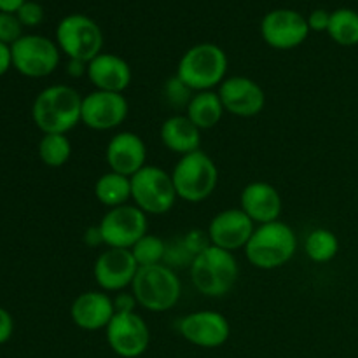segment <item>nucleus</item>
Returning <instances> with one entry per match:
<instances>
[{"mask_svg": "<svg viewBox=\"0 0 358 358\" xmlns=\"http://www.w3.org/2000/svg\"><path fill=\"white\" fill-rule=\"evenodd\" d=\"M83 96L69 84H52L35 96L31 119L44 135H66L80 124Z\"/></svg>", "mask_w": 358, "mask_h": 358, "instance_id": "1", "label": "nucleus"}, {"mask_svg": "<svg viewBox=\"0 0 358 358\" xmlns=\"http://www.w3.org/2000/svg\"><path fill=\"white\" fill-rule=\"evenodd\" d=\"M243 250L245 257L254 268L262 271L283 268L297 252L296 231L282 220L262 224L255 227Z\"/></svg>", "mask_w": 358, "mask_h": 358, "instance_id": "2", "label": "nucleus"}, {"mask_svg": "<svg viewBox=\"0 0 358 358\" xmlns=\"http://www.w3.org/2000/svg\"><path fill=\"white\" fill-rule=\"evenodd\" d=\"M229 59L226 51L213 42H199L178 59L175 76L194 93L213 91L226 80Z\"/></svg>", "mask_w": 358, "mask_h": 358, "instance_id": "3", "label": "nucleus"}, {"mask_svg": "<svg viewBox=\"0 0 358 358\" xmlns=\"http://www.w3.org/2000/svg\"><path fill=\"white\" fill-rule=\"evenodd\" d=\"M189 271L192 285L201 296L219 299L227 296L236 285L240 266L233 252L210 245L206 250L196 255Z\"/></svg>", "mask_w": 358, "mask_h": 358, "instance_id": "4", "label": "nucleus"}, {"mask_svg": "<svg viewBox=\"0 0 358 358\" xmlns=\"http://www.w3.org/2000/svg\"><path fill=\"white\" fill-rule=\"evenodd\" d=\"M131 292L143 310L150 313H164L173 310L180 301L182 283L170 266H143L138 268L133 280Z\"/></svg>", "mask_w": 358, "mask_h": 358, "instance_id": "5", "label": "nucleus"}, {"mask_svg": "<svg viewBox=\"0 0 358 358\" xmlns=\"http://www.w3.org/2000/svg\"><path fill=\"white\" fill-rule=\"evenodd\" d=\"M171 180L178 199L185 203H203L217 189L219 168L208 154L199 149L178 157L171 170Z\"/></svg>", "mask_w": 358, "mask_h": 358, "instance_id": "6", "label": "nucleus"}, {"mask_svg": "<svg viewBox=\"0 0 358 358\" xmlns=\"http://www.w3.org/2000/svg\"><path fill=\"white\" fill-rule=\"evenodd\" d=\"M56 44L69 59L90 63L103 52V31L93 17L73 13L59 20L56 27Z\"/></svg>", "mask_w": 358, "mask_h": 358, "instance_id": "7", "label": "nucleus"}, {"mask_svg": "<svg viewBox=\"0 0 358 358\" xmlns=\"http://www.w3.org/2000/svg\"><path fill=\"white\" fill-rule=\"evenodd\" d=\"M131 199L147 215H164L177 203L171 173L156 164H147L131 177Z\"/></svg>", "mask_w": 358, "mask_h": 358, "instance_id": "8", "label": "nucleus"}, {"mask_svg": "<svg viewBox=\"0 0 358 358\" xmlns=\"http://www.w3.org/2000/svg\"><path fill=\"white\" fill-rule=\"evenodd\" d=\"M10 55L13 69L30 79L51 76L62 62V51L56 41L37 34H27L14 42L10 45Z\"/></svg>", "mask_w": 358, "mask_h": 358, "instance_id": "9", "label": "nucleus"}, {"mask_svg": "<svg viewBox=\"0 0 358 358\" xmlns=\"http://www.w3.org/2000/svg\"><path fill=\"white\" fill-rule=\"evenodd\" d=\"M101 240L107 248H126L131 250L133 245L149 233L147 213L136 205H122L105 212L98 222Z\"/></svg>", "mask_w": 358, "mask_h": 358, "instance_id": "10", "label": "nucleus"}, {"mask_svg": "<svg viewBox=\"0 0 358 358\" xmlns=\"http://www.w3.org/2000/svg\"><path fill=\"white\" fill-rule=\"evenodd\" d=\"M112 352L121 358H138L149 350L150 331L138 313H115L105 329Z\"/></svg>", "mask_w": 358, "mask_h": 358, "instance_id": "11", "label": "nucleus"}, {"mask_svg": "<svg viewBox=\"0 0 358 358\" xmlns=\"http://www.w3.org/2000/svg\"><path fill=\"white\" fill-rule=\"evenodd\" d=\"M262 41L278 51H290L304 44L310 35L306 16L294 9H273L261 21Z\"/></svg>", "mask_w": 358, "mask_h": 358, "instance_id": "12", "label": "nucleus"}, {"mask_svg": "<svg viewBox=\"0 0 358 358\" xmlns=\"http://www.w3.org/2000/svg\"><path fill=\"white\" fill-rule=\"evenodd\" d=\"M129 103L122 93L110 91H91L83 96L80 124L93 131H112L126 121Z\"/></svg>", "mask_w": 358, "mask_h": 358, "instance_id": "13", "label": "nucleus"}, {"mask_svg": "<svg viewBox=\"0 0 358 358\" xmlns=\"http://www.w3.org/2000/svg\"><path fill=\"white\" fill-rule=\"evenodd\" d=\"M178 334L191 345L205 350L220 348L231 336V324L222 313L201 310L189 313L178 320Z\"/></svg>", "mask_w": 358, "mask_h": 358, "instance_id": "14", "label": "nucleus"}, {"mask_svg": "<svg viewBox=\"0 0 358 358\" xmlns=\"http://www.w3.org/2000/svg\"><path fill=\"white\" fill-rule=\"evenodd\" d=\"M131 250L126 248H107L96 257L93 266L94 282L103 292H122L129 287L138 273Z\"/></svg>", "mask_w": 358, "mask_h": 358, "instance_id": "15", "label": "nucleus"}, {"mask_svg": "<svg viewBox=\"0 0 358 358\" xmlns=\"http://www.w3.org/2000/svg\"><path fill=\"white\" fill-rule=\"evenodd\" d=\"M224 110L236 117H255L266 107V93L259 83L247 76L226 77L219 86Z\"/></svg>", "mask_w": 358, "mask_h": 358, "instance_id": "16", "label": "nucleus"}, {"mask_svg": "<svg viewBox=\"0 0 358 358\" xmlns=\"http://www.w3.org/2000/svg\"><path fill=\"white\" fill-rule=\"evenodd\" d=\"M255 231V224L241 208H226L217 213L208 224L210 243L227 252L247 247Z\"/></svg>", "mask_w": 358, "mask_h": 358, "instance_id": "17", "label": "nucleus"}, {"mask_svg": "<svg viewBox=\"0 0 358 358\" xmlns=\"http://www.w3.org/2000/svg\"><path fill=\"white\" fill-rule=\"evenodd\" d=\"M105 161L110 171L131 178L147 166V145L140 135L133 131H119L108 140Z\"/></svg>", "mask_w": 358, "mask_h": 358, "instance_id": "18", "label": "nucleus"}, {"mask_svg": "<svg viewBox=\"0 0 358 358\" xmlns=\"http://www.w3.org/2000/svg\"><path fill=\"white\" fill-rule=\"evenodd\" d=\"M115 315L114 299L103 290H87L77 296L70 306V318L79 329L87 332L107 329Z\"/></svg>", "mask_w": 358, "mask_h": 358, "instance_id": "19", "label": "nucleus"}, {"mask_svg": "<svg viewBox=\"0 0 358 358\" xmlns=\"http://www.w3.org/2000/svg\"><path fill=\"white\" fill-rule=\"evenodd\" d=\"M240 208L250 217L252 222L262 226L280 220L283 201L275 185L264 180H255L245 185L241 191Z\"/></svg>", "mask_w": 358, "mask_h": 358, "instance_id": "20", "label": "nucleus"}, {"mask_svg": "<svg viewBox=\"0 0 358 358\" xmlns=\"http://www.w3.org/2000/svg\"><path fill=\"white\" fill-rule=\"evenodd\" d=\"M86 77L94 90L124 94L133 80V72L129 63L119 55L100 52L87 63Z\"/></svg>", "mask_w": 358, "mask_h": 358, "instance_id": "21", "label": "nucleus"}, {"mask_svg": "<svg viewBox=\"0 0 358 358\" xmlns=\"http://www.w3.org/2000/svg\"><path fill=\"white\" fill-rule=\"evenodd\" d=\"M159 138L168 150L178 156L201 149V129L192 124L185 114H175L164 119L159 128Z\"/></svg>", "mask_w": 358, "mask_h": 358, "instance_id": "22", "label": "nucleus"}, {"mask_svg": "<svg viewBox=\"0 0 358 358\" xmlns=\"http://www.w3.org/2000/svg\"><path fill=\"white\" fill-rule=\"evenodd\" d=\"M224 105L217 91H199L189 101L185 115L199 129H212L222 121Z\"/></svg>", "mask_w": 358, "mask_h": 358, "instance_id": "23", "label": "nucleus"}, {"mask_svg": "<svg viewBox=\"0 0 358 358\" xmlns=\"http://www.w3.org/2000/svg\"><path fill=\"white\" fill-rule=\"evenodd\" d=\"M94 196L107 210L128 205L131 199V178L108 170L94 184Z\"/></svg>", "mask_w": 358, "mask_h": 358, "instance_id": "24", "label": "nucleus"}, {"mask_svg": "<svg viewBox=\"0 0 358 358\" xmlns=\"http://www.w3.org/2000/svg\"><path fill=\"white\" fill-rule=\"evenodd\" d=\"M329 37L343 48H353L358 44V13L350 7H341L331 13Z\"/></svg>", "mask_w": 358, "mask_h": 358, "instance_id": "25", "label": "nucleus"}, {"mask_svg": "<svg viewBox=\"0 0 358 358\" xmlns=\"http://www.w3.org/2000/svg\"><path fill=\"white\" fill-rule=\"evenodd\" d=\"M304 250H306L310 261L317 262V264H324V262L332 261L338 255L339 240L332 231L318 227V229H313L308 234Z\"/></svg>", "mask_w": 358, "mask_h": 358, "instance_id": "26", "label": "nucleus"}, {"mask_svg": "<svg viewBox=\"0 0 358 358\" xmlns=\"http://www.w3.org/2000/svg\"><path fill=\"white\" fill-rule=\"evenodd\" d=\"M70 156H72V143H70L69 136L56 135V133L42 135L41 142H38V157L45 166H65Z\"/></svg>", "mask_w": 358, "mask_h": 358, "instance_id": "27", "label": "nucleus"}, {"mask_svg": "<svg viewBox=\"0 0 358 358\" xmlns=\"http://www.w3.org/2000/svg\"><path fill=\"white\" fill-rule=\"evenodd\" d=\"M131 254L140 268L163 264L164 255H166V241L157 236V234L147 233L142 240H138L133 245Z\"/></svg>", "mask_w": 358, "mask_h": 358, "instance_id": "28", "label": "nucleus"}, {"mask_svg": "<svg viewBox=\"0 0 358 358\" xmlns=\"http://www.w3.org/2000/svg\"><path fill=\"white\" fill-rule=\"evenodd\" d=\"M163 96L166 103L173 108H187L189 101L194 96V91L189 86H185L177 76L170 77L163 86Z\"/></svg>", "mask_w": 358, "mask_h": 358, "instance_id": "29", "label": "nucleus"}, {"mask_svg": "<svg viewBox=\"0 0 358 358\" xmlns=\"http://www.w3.org/2000/svg\"><path fill=\"white\" fill-rule=\"evenodd\" d=\"M192 261H194V255L185 248L182 238L177 240L166 241V255H164L163 264L170 266L171 269L175 268H191Z\"/></svg>", "mask_w": 358, "mask_h": 358, "instance_id": "30", "label": "nucleus"}, {"mask_svg": "<svg viewBox=\"0 0 358 358\" xmlns=\"http://www.w3.org/2000/svg\"><path fill=\"white\" fill-rule=\"evenodd\" d=\"M23 24L13 13H0V42L13 45L23 37Z\"/></svg>", "mask_w": 358, "mask_h": 358, "instance_id": "31", "label": "nucleus"}, {"mask_svg": "<svg viewBox=\"0 0 358 358\" xmlns=\"http://www.w3.org/2000/svg\"><path fill=\"white\" fill-rule=\"evenodd\" d=\"M23 28H35L44 21V7L35 0H27L16 13Z\"/></svg>", "mask_w": 358, "mask_h": 358, "instance_id": "32", "label": "nucleus"}, {"mask_svg": "<svg viewBox=\"0 0 358 358\" xmlns=\"http://www.w3.org/2000/svg\"><path fill=\"white\" fill-rule=\"evenodd\" d=\"M182 241H184L185 248H187L194 257L212 245L210 243L208 233L201 229H192L189 231V233H185L184 236H182Z\"/></svg>", "mask_w": 358, "mask_h": 358, "instance_id": "33", "label": "nucleus"}, {"mask_svg": "<svg viewBox=\"0 0 358 358\" xmlns=\"http://www.w3.org/2000/svg\"><path fill=\"white\" fill-rule=\"evenodd\" d=\"M112 299H114L115 313H135L136 306H138V301L133 296V292H126V290L117 292Z\"/></svg>", "mask_w": 358, "mask_h": 358, "instance_id": "34", "label": "nucleus"}, {"mask_svg": "<svg viewBox=\"0 0 358 358\" xmlns=\"http://www.w3.org/2000/svg\"><path fill=\"white\" fill-rule=\"evenodd\" d=\"M310 31H327L329 23H331V13L325 9L311 10L310 16L306 17Z\"/></svg>", "mask_w": 358, "mask_h": 358, "instance_id": "35", "label": "nucleus"}, {"mask_svg": "<svg viewBox=\"0 0 358 358\" xmlns=\"http://www.w3.org/2000/svg\"><path fill=\"white\" fill-rule=\"evenodd\" d=\"M14 332V320L6 308L0 306V346L6 345Z\"/></svg>", "mask_w": 358, "mask_h": 358, "instance_id": "36", "label": "nucleus"}, {"mask_svg": "<svg viewBox=\"0 0 358 358\" xmlns=\"http://www.w3.org/2000/svg\"><path fill=\"white\" fill-rule=\"evenodd\" d=\"M13 69V55H10V45L0 42V77L6 76Z\"/></svg>", "mask_w": 358, "mask_h": 358, "instance_id": "37", "label": "nucleus"}, {"mask_svg": "<svg viewBox=\"0 0 358 358\" xmlns=\"http://www.w3.org/2000/svg\"><path fill=\"white\" fill-rule=\"evenodd\" d=\"M66 73L72 79H80L87 73V63L80 62V59H69L66 63Z\"/></svg>", "mask_w": 358, "mask_h": 358, "instance_id": "38", "label": "nucleus"}, {"mask_svg": "<svg viewBox=\"0 0 358 358\" xmlns=\"http://www.w3.org/2000/svg\"><path fill=\"white\" fill-rule=\"evenodd\" d=\"M84 241H86L87 247H98V245H103V240H101L100 227L93 226L86 231L84 234Z\"/></svg>", "mask_w": 358, "mask_h": 358, "instance_id": "39", "label": "nucleus"}, {"mask_svg": "<svg viewBox=\"0 0 358 358\" xmlns=\"http://www.w3.org/2000/svg\"><path fill=\"white\" fill-rule=\"evenodd\" d=\"M27 0H0V13H13L16 14Z\"/></svg>", "mask_w": 358, "mask_h": 358, "instance_id": "40", "label": "nucleus"}]
</instances>
